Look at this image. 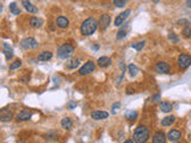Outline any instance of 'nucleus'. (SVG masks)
I'll return each mask as SVG.
<instances>
[{"instance_id":"f257e3e1","label":"nucleus","mask_w":191,"mask_h":143,"mask_svg":"<svg viewBox=\"0 0 191 143\" xmlns=\"http://www.w3.org/2000/svg\"><path fill=\"white\" fill-rule=\"evenodd\" d=\"M149 140V129L146 125H139L133 134L134 143H146Z\"/></svg>"},{"instance_id":"f03ea898","label":"nucleus","mask_w":191,"mask_h":143,"mask_svg":"<svg viewBox=\"0 0 191 143\" xmlns=\"http://www.w3.org/2000/svg\"><path fill=\"white\" fill-rule=\"evenodd\" d=\"M97 28H98V22L95 18L90 17V18H86L83 22V24L80 26V31H81V35H84V36H91L92 33H95Z\"/></svg>"},{"instance_id":"7ed1b4c3","label":"nucleus","mask_w":191,"mask_h":143,"mask_svg":"<svg viewBox=\"0 0 191 143\" xmlns=\"http://www.w3.org/2000/svg\"><path fill=\"white\" fill-rule=\"evenodd\" d=\"M74 53V48H73V45H70V44L66 43V44H62L61 47H59V49H57V56L60 57V59H68L72 54Z\"/></svg>"},{"instance_id":"20e7f679","label":"nucleus","mask_w":191,"mask_h":143,"mask_svg":"<svg viewBox=\"0 0 191 143\" xmlns=\"http://www.w3.org/2000/svg\"><path fill=\"white\" fill-rule=\"evenodd\" d=\"M37 47H38L37 41L32 37H26L24 39H22V42H20V48H23L24 50L36 49Z\"/></svg>"},{"instance_id":"39448f33","label":"nucleus","mask_w":191,"mask_h":143,"mask_svg":"<svg viewBox=\"0 0 191 143\" xmlns=\"http://www.w3.org/2000/svg\"><path fill=\"white\" fill-rule=\"evenodd\" d=\"M177 63L180 69H186L190 67L191 64V56L188 54H180L177 59Z\"/></svg>"},{"instance_id":"423d86ee","label":"nucleus","mask_w":191,"mask_h":143,"mask_svg":"<svg viewBox=\"0 0 191 143\" xmlns=\"http://www.w3.org/2000/svg\"><path fill=\"white\" fill-rule=\"evenodd\" d=\"M155 70L160 74H168L171 72V66L165 61H159L155 63Z\"/></svg>"},{"instance_id":"0eeeda50","label":"nucleus","mask_w":191,"mask_h":143,"mask_svg":"<svg viewBox=\"0 0 191 143\" xmlns=\"http://www.w3.org/2000/svg\"><path fill=\"white\" fill-rule=\"evenodd\" d=\"M96 68V64L93 61H87V62L84 64L81 68L79 69V74L80 75H89L91 74Z\"/></svg>"},{"instance_id":"6e6552de","label":"nucleus","mask_w":191,"mask_h":143,"mask_svg":"<svg viewBox=\"0 0 191 143\" xmlns=\"http://www.w3.org/2000/svg\"><path fill=\"white\" fill-rule=\"evenodd\" d=\"M130 10H126L124 12L120 13L116 18H115V26H121L126 20H127V18L129 17V14H130Z\"/></svg>"},{"instance_id":"1a4fd4ad","label":"nucleus","mask_w":191,"mask_h":143,"mask_svg":"<svg viewBox=\"0 0 191 143\" xmlns=\"http://www.w3.org/2000/svg\"><path fill=\"white\" fill-rule=\"evenodd\" d=\"M110 22H111V17L109 16V14H103L101 19H99V22H98V26L101 28V30H105V29H108V26L110 25Z\"/></svg>"},{"instance_id":"9d476101","label":"nucleus","mask_w":191,"mask_h":143,"mask_svg":"<svg viewBox=\"0 0 191 143\" xmlns=\"http://www.w3.org/2000/svg\"><path fill=\"white\" fill-rule=\"evenodd\" d=\"M109 117V113L105 111H93L91 112V118L95 120H103Z\"/></svg>"},{"instance_id":"9b49d317","label":"nucleus","mask_w":191,"mask_h":143,"mask_svg":"<svg viewBox=\"0 0 191 143\" xmlns=\"http://www.w3.org/2000/svg\"><path fill=\"white\" fill-rule=\"evenodd\" d=\"M166 135L163 131H157L154 135H153L152 141L153 143H166Z\"/></svg>"},{"instance_id":"f8f14e48","label":"nucleus","mask_w":191,"mask_h":143,"mask_svg":"<svg viewBox=\"0 0 191 143\" xmlns=\"http://www.w3.org/2000/svg\"><path fill=\"white\" fill-rule=\"evenodd\" d=\"M182 137V132L177 129H172V130L168 131V134H167V138L171 141V142H176V141H178L179 138Z\"/></svg>"},{"instance_id":"ddd939ff","label":"nucleus","mask_w":191,"mask_h":143,"mask_svg":"<svg viewBox=\"0 0 191 143\" xmlns=\"http://www.w3.org/2000/svg\"><path fill=\"white\" fill-rule=\"evenodd\" d=\"M30 118H31V112L29 110H22L17 115V120L18 122H25V120H29Z\"/></svg>"},{"instance_id":"4468645a","label":"nucleus","mask_w":191,"mask_h":143,"mask_svg":"<svg viewBox=\"0 0 191 143\" xmlns=\"http://www.w3.org/2000/svg\"><path fill=\"white\" fill-rule=\"evenodd\" d=\"M22 5H23V7H24L29 13H37L38 12L37 7L35 6V5H32L29 0H22Z\"/></svg>"},{"instance_id":"2eb2a0df","label":"nucleus","mask_w":191,"mask_h":143,"mask_svg":"<svg viewBox=\"0 0 191 143\" xmlns=\"http://www.w3.org/2000/svg\"><path fill=\"white\" fill-rule=\"evenodd\" d=\"M97 64H98V67H101V68H108L109 66L111 64V59L108 57V56H102V57L98 59Z\"/></svg>"},{"instance_id":"dca6fc26","label":"nucleus","mask_w":191,"mask_h":143,"mask_svg":"<svg viewBox=\"0 0 191 143\" xmlns=\"http://www.w3.org/2000/svg\"><path fill=\"white\" fill-rule=\"evenodd\" d=\"M159 110L161 112H165V113H168L173 110V105L168 101H161L159 104Z\"/></svg>"},{"instance_id":"f3484780","label":"nucleus","mask_w":191,"mask_h":143,"mask_svg":"<svg viewBox=\"0 0 191 143\" xmlns=\"http://www.w3.org/2000/svg\"><path fill=\"white\" fill-rule=\"evenodd\" d=\"M56 25L59 28H61V29H66V28H68V25H70V20L66 18V17H57L56 18Z\"/></svg>"},{"instance_id":"a211bd4d","label":"nucleus","mask_w":191,"mask_h":143,"mask_svg":"<svg viewBox=\"0 0 191 143\" xmlns=\"http://www.w3.org/2000/svg\"><path fill=\"white\" fill-rule=\"evenodd\" d=\"M3 53H4V55H5L7 61H10L13 57V50L7 43H4V50H3Z\"/></svg>"},{"instance_id":"6ab92c4d","label":"nucleus","mask_w":191,"mask_h":143,"mask_svg":"<svg viewBox=\"0 0 191 143\" xmlns=\"http://www.w3.org/2000/svg\"><path fill=\"white\" fill-rule=\"evenodd\" d=\"M29 22H30V26L35 28V29H38V28H41L43 25V20L41 18H38V17H31Z\"/></svg>"},{"instance_id":"aec40b11","label":"nucleus","mask_w":191,"mask_h":143,"mask_svg":"<svg viewBox=\"0 0 191 143\" xmlns=\"http://www.w3.org/2000/svg\"><path fill=\"white\" fill-rule=\"evenodd\" d=\"M51 57H53V53L50 51H42L39 55H38V61L41 62H44V61H49Z\"/></svg>"},{"instance_id":"412c9836","label":"nucleus","mask_w":191,"mask_h":143,"mask_svg":"<svg viewBox=\"0 0 191 143\" xmlns=\"http://www.w3.org/2000/svg\"><path fill=\"white\" fill-rule=\"evenodd\" d=\"M176 122V117L174 116H167L165 118L161 119V125L163 126H170Z\"/></svg>"},{"instance_id":"4be33fe9","label":"nucleus","mask_w":191,"mask_h":143,"mask_svg":"<svg viewBox=\"0 0 191 143\" xmlns=\"http://www.w3.org/2000/svg\"><path fill=\"white\" fill-rule=\"evenodd\" d=\"M61 126H62V129H65V130H70V129H72V126H73L72 119L68 118V117L64 118L61 120Z\"/></svg>"},{"instance_id":"5701e85b","label":"nucleus","mask_w":191,"mask_h":143,"mask_svg":"<svg viewBox=\"0 0 191 143\" xmlns=\"http://www.w3.org/2000/svg\"><path fill=\"white\" fill-rule=\"evenodd\" d=\"M11 119H12V112L7 111V110L1 111V122H8Z\"/></svg>"},{"instance_id":"b1692460","label":"nucleus","mask_w":191,"mask_h":143,"mask_svg":"<svg viewBox=\"0 0 191 143\" xmlns=\"http://www.w3.org/2000/svg\"><path fill=\"white\" fill-rule=\"evenodd\" d=\"M10 12L12 13V14H14V16L20 14V8H19L18 5L16 3H11L10 4Z\"/></svg>"},{"instance_id":"393cba45","label":"nucleus","mask_w":191,"mask_h":143,"mask_svg":"<svg viewBox=\"0 0 191 143\" xmlns=\"http://www.w3.org/2000/svg\"><path fill=\"white\" fill-rule=\"evenodd\" d=\"M128 69H129V74L132 75V76H136L137 73H139V68L136 66H134V64H129Z\"/></svg>"},{"instance_id":"a878e982","label":"nucleus","mask_w":191,"mask_h":143,"mask_svg":"<svg viewBox=\"0 0 191 143\" xmlns=\"http://www.w3.org/2000/svg\"><path fill=\"white\" fill-rule=\"evenodd\" d=\"M145 44H146V42H145V41L136 42V43H134L133 45H132V48H133V49H135V50H141V49H143Z\"/></svg>"},{"instance_id":"bb28decb","label":"nucleus","mask_w":191,"mask_h":143,"mask_svg":"<svg viewBox=\"0 0 191 143\" xmlns=\"http://www.w3.org/2000/svg\"><path fill=\"white\" fill-rule=\"evenodd\" d=\"M183 37L184 38H190L191 37V26H185L184 29H183Z\"/></svg>"},{"instance_id":"cd10ccee","label":"nucleus","mask_w":191,"mask_h":143,"mask_svg":"<svg viewBox=\"0 0 191 143\" xmlns=\"http://www.w3.org/2000/svg\"><path fill=\"white\" fill-rule=\"evenodd\" d=\"M70 62H72V63H70L67 67H68L70 69H74V68H76L79 64H80V60H79V59H74V60H72Z\"/></svg>"},{"instance_id":"c85d7f7f","label":"nucleus","mask_w":191,"mask_h":143,"mask_svg":"<svg viewBox=\"0 0 191 143\" xmlns=\"http://www.w3.org/2000/svg\"><path fill=\"white\" fill-rule=\"evenodd\" d=\"M20 66H22V61L20 60H16L14 62H12L10 64V69L11 70H14V69H18Z\"/></svg>"},{"instance_id":"c756f323","label":"nucleus","mask_w":191,"mask_h":143,"mask_svg":"<svg viewBox=\"0 0 191 143\" xmlns=\"http://www.w3.org/2000/svg\"><path fill=\"white\" fill-rule=\"evenodd\" d=\"M136 117H137V112H136V111L127 112V119H128V120H134Z\"/></svg>"},{"instance_id":"7c9ffc66","label":"nucleus","mask_w":191,"mask_h":143,"mask_svg":"<svg viewBox=\"0 0 191 143\" xmlns=\"http://www.w3.org/2000/svg\"><path fill=\"white\" fill-rule=\"evenodd\" d=\"M168 39L171 41L172 43H178V41H179V38L177 37V35H176V33H173V32L168 33Z\"/></svg>"},{"instance_id":"2f4dec72","label":"nucleus","mask_w":191,"mask_h":143,"mask_svg":"<svg viewBox=\"0 0 191 143\" xmlns=\"http://www.w3.org/2000/svg\"><path fill=\"white\" fill-rule=\"evenodd\" d=\"M114 4L117 7H123L126 4H127V0H115Z\"/></svg>"},{"instance_id":"473e14b6","label":"nucleus","mask_w":191,"mask_h":143,"mask_svg":"<svg viewBox=\"0 0 191 143\" xmlns=\"http://www.w3.org/2000/svg\"><path fill=\"white\" fill-rule=\"evenodd\" d=\"M126 35H127V31L124 30V29H121L120 31L117 32V39H122V38L126 37Z\"/></svg>"},{"instance_id":"72a5a7b5","label":"nucleus","mask_w":191,"mask_h":143,"mask_svg":"<svg viewBox=\"0 0 191 143\" xmlns=\"http://www.w3.org/2000/svg\"><path fill=\"white\" fill-rule=\"evenodd\" d=\"M120 106H121V104H120V103H116V104H114V105H112V110H114V112H115V109H118Z\"/></svg>"},{"instance_id":"f704fd0d","label":"nucleus","mask_w":191,"mask_h":143,"mask_svg":"<svg viewBox=\"0 0 191 143\" xmlns=\"http://www.w3.org/2000/svg\"><path fill=\"white\" fill-rule=\"evenodd\" d=\"M157 99H160V95L158 94V95H155L154 98H153V101H157Z\"/></svg>"},{"instance_id":"c9c22d12","label":"nucleus","mask_w":191,"mask_h":143,"mask_svg":"<svg viewBox=\"0 0 191 143\" xmlns=\"http://www.w3.org/2000/svg\"><path fill=\"white\" fill-rule=\"evenodd\" d=\"M186 5L188 7H191V0H186Z\"/></svg>"},{"instance_id":"e433bc0d","label":"nucleus","mask_w":191,"mask_h":143,"mask_svg":"<svg viewBox=\"0 0 191 143\" xmlns=\"http://www.w3.org/2000/svg\"><path fill=\"white\" fill-rule=\"evenodd\" d=\"M123 143H134L133 140H127V141H124Z\"/></svg>"},{"instance_id":"4c0bfd02","label":"nucleus","mask_w":191,"mask_h":143,"mask_svg":"<svg viewBox=\"0 0 191 143\" xmlns=\"http://www.w3.org/2000/svg\"><path fill=\"white\" fill-rule=\"evenodd\" d=\"M74 106H75V104H74V103H72V104H70V109H73Z\"/></svg>"},{"instance_id":"58836bf2","label":"nucleus","mask_w":191,"mask_h":143,"mask_svg":"<svg viewBox=\"0 0 191 143\" xmlns=\"http://www.w3.org/2000/svg\"><path fill=\"white\" fill-rule=\"evenodd\" d=\"M153 1H154V3H158V1H159V0H153Z\"/></svg>"},{"instance_id":"ea45409f","label":"nucleus","mask_w":191,"mask_h":143,"mask_svg":"<svg viewBox=\"0 0 191 143\" xmlns=\"http://www.w3.org/2000/svg\"><path fill=\"white\" fill-rule=\"evenodd\" d=\"M112 1H115V0H112Z\"/></svg>"}]
</instances>
